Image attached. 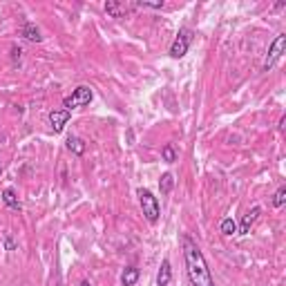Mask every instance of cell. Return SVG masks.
I'll return each instance as SVG.
<instances>
[{"label":"cell","mask_w":286,"mask_h":286,"mask_svg":"<svg viewBox=\"0 0 286 286\" xmlns=\"http://www.w3.org/2000/svg\"><path fill=\"white\" fill-rule=\"evenodd\" d=\"M193 41H195V31L188 29V27H181L179 34H177V38L170 45V56H172V58H183V56L188 54Z\"/></svg>","instance_id":"3"},{"label":"cell","mask_w":286,"mask_h":286,"mask_svg":"<svg viewBox=\"0 0 286 286\" xmlns=\"http://www.w3.org/2000/svg\"><path fill=\"white\" fill-rule=\"evenodd\" d=\"M161 159H164L166 164H175V161L179 159V152H177L175 145H172V143H166L164 150H161Z\"/></svg>","instance_id":"15"},{"label":"cell","mask_w":286,"mask_h":286,"mask_svg":"<svg viewBox=\"0 0 286 286\" xmlns=\"http://www.w3.org/2000/svg\"><path fill=\"white\" fill-rule=\"evenodd\" d=\"M125 11H128V7L123 3H116V0H108L105 3V14L112 16V18H121Z\"/></svg>","instance_id":"12"},{"label":"cell","mask_w":286,"mask_h":286,"mask_svg":"<svg viewBox=\"0 0 286 286\" xmlns=\"http://www.w3.org/2000/svg\"><path fill=\"white\" fill-rule=\"evenodd\" d=\"M20 36L25 38V41H29V43H41L43 41L41 29H38L34 22H25V25L20 27Z\"/></svg>","instance_id":"8"},{"label":"cell","mask_w":286,"mask_h":286,"mask_svg":"<svg viewBox=\"0 0 286 286\" xmlns=\"http://www.w3.org/2000/svg\"><path fill=\"white\" fill-rule=\"evenodd\" d=\"M137 197H139V206H141L145 219H148L150 224H156V221H159V217H161L159 199H156L148 188H139V190H137Z\"/></svg>","instance_id":"2"},{"label":"cell","mask_w":286,"mask_h":286,"mask_svg":"<svg viewBox=\"0 0 286 286\" xmlns=\"http://www.w3.org/2000/svg\"><path fill=\"white\" fill-rule=\"evenodd\" d=\"M284 47H286V34H277L275 41H273L271 47H268V54H266V60H264V67H262V72H268L273 65L277 63L279 58H282Z\"/></svg>","instance_id":"5"},{"label":"cell","mask_w":286,"mask_h":286,"mask_svg":"<svg viewBox=\"0 0 286 286\" xmlns=\"http://www.w3.org/2000/svg\"><path fill=\"white\" fill-rule=\"evenodd\" d=\"M172 188H175V177H172L170 172H164V175H161V179H159V190H161V195H170Z\"/></svg>","instance_id":"14"},{"label":"cell","mask_w":286,"mask_h":286,"mask_svg":"<svg viewBox=\"0 0 286 286\" xmlns=\"http://www.w3.org/2000/svg\"><path fill=\"white\" fill-rule=\"evenodd\" d=\"M20 58H22V49L18 47V45H14V47H11V63L20 65Z\"/></svg>","instance_id":"20"},{"label":"cell","mask_w":286,"mask_h":286,"mask_svg":"<svg viewBox=\"0 0 286 286\" xmlns=\"http://www.w3.org/2000/svg\"><path fill=\"white\" fill-rule=\"evenodd\" d=\"M260 215H262V206H253V208H250V210L242 217V224H239L237 233H239V235H248L250 228H253V224L260 219Z\"/></svg>","instance_id":"7"},{"label":"cell","mask_w":286,"mask_h":286,"mask_svg":"<svg viewBox=\"0 0 286 286\" xmlns=\"http://www.w3.org/2000/svg\"><path fill=\"white\" fill-rule=\"evenodd\" d=\"M94 99V92H92V87L89 85H78L74 92L70 94V97H65L63 101V108L65 110H76V108H85V105L89 103V101Z\"/></svg>","instance_id":"4"},{"label":"cell","mask_w":286,"mask_h":286,"mask_svg":"<svg viewBox=\"0 0 286 286\" xmlns=\"http://www.w3.org/2000/svg\"><path fill=\"white\" fill-rule=\"evenodd\" d=\"M132 7H137V9H161V7H164V0H156V3H145V0H139V3H134Z\"/></svg>","instance_id":"18"},{"label":"cell","mask_w":286,"mask_h":286,"mask_svg":"<svg viewBox=\"0 0 286 286\" xmlns=\"http://www.w3.org/2000/svg\"><path fill=\"white\" fill-rule=\"evenodd\" d=\"M219 231H221V235H226V237H231V235H235V233H237V221H235L233 217H226V219L221 221Z\"/></svg>","instance_id":"16"},{"label":"cell","mask_w":286,"mask_h":286,"mask_svg":"<svg viewBox=\"0 0 286 286\" xmlns=\"http://www.w3.org/2000/svg\"><path fill=\"white\" fill-rule=\"evenodd\" d=\"M181 253H183V262H186V273H188L190 284L193 286H215L208 262H206L201 248L190 235H183L181 237Z\"/></svg>","instance_id":"1"},{"label":"cell","mask_w":286,"mask_h":286,"mask_svg":"<svg viewBox=\"0 0 286 286\" xmlns=\"http://www.w3.org/2000/svg\"><path fill=\"white\" fill-rule=\"evenodd\" d=\"M0 197H3L5 206H9V208H14V210H20V208H22V206H20V199H18V193H16L14 188H5Z\"/></svg>","instance_id":"10"},{"label":"cell","mask_w":286,"mask_h":286,"mask_svg":"<svg viewBox=\"0 0 286 286\" xmlns=\"http://www.w3.org/2000/svg\"><path fill=\"white\" fill-rule=\"evenodd\" d=\"M70 119H72V112H70V110H65V108L52 110V112H49V125H52V132H54V134L63 132L65 125L70 123Z\"/></svg>","instance_id":"6"},{"label":"cell","mask_w":286,"mask_h":286,"mask_svg":"<svg viewBox=\"0 0 286 286\" xmlns=\"http://www.w3.org/2000/svg\"><path fill=\"white\" fill-rule=\"evenodd\" d=\"M78 286H92V284H89L87 279H83V282H78Z\"/></svg>","instance_id":"21"},{"label":"cell","mask_w":286,"mask_h":286,"mask_svg":"<svg viewBox=\"0 0 286 286\" xmlns=\"http://www.w3.org/2000/svg\"><path fill=\"white\" fill-rule=\"evenodd\" d=\"M3 246H5V250H16V248H18V244H16L14 239L9 237V233L3 235Z\"/></svg>","instance_id":"19"},{"label":"cell","mask_w":286,"mask_h":286,"mask_svg":"<svg viewBox=\"0 0 286 286\" xmlns=\"http://www.w3.org/2000/svg\"><path fill=\"white\" fill-rule=\"evenodd\" d=\"M67 150H70L72 154H76V156H83L85 154V141H83L81 137H67Z\"/></svg>","instance_id":"11"},{"label":"cell","mask_w":286,"mask_h":286,"mask_svg":"<svg viewBox=\"0 0 286 286\" xmlns=\"http://www.w3.org/2000/svg\"><path fill=\"white\" fill-rule=\"evenodd\" d=\"M284 204H286V186H279L277 193L273 195V206H275V208H282Z\"/></svg>","instance_id":"17"},{"label":"cell","mask_w":286,"mask_h":286,"mask_svg":"<svg viewBox=\"0 0 286 286\" xmlns=\"http://www.w3.org/2000/svg\"><path fill=\"white\" fill-rule=\"evenodd\" d=\"M172 279V266H170V260H164L161 262V268L156 273V286H168Z\"/></svg>","instance_id":"9"},{"label":"cell","mask_w":286,"mask_h":286,"mask_svg":"<svg viewBox=\"0 0 286 286\" xmlns=\"http://www.w3.org/2000/svg\"><path fill=\"white\" fill-rule=\"evenodd\" d=\"M139 282V268L137 266H128L121 273V286H134Z\"/></svg>","instance_id":"13"},{"label":"cell","mask_w":286,"mask_h":286,"mask_svg":"<svg viewBox=\"0 0 286 286\" xmlns=\"http://www.w3.org/2000/svg\"><path fill=\"white\" fill-rule=\"evenodd\" d=\"M0 175H3V164H0Z\"/></svg>","instance_id":"22"}]
</instances>
